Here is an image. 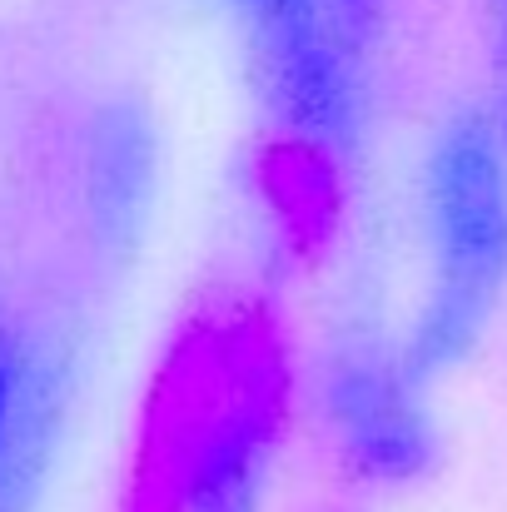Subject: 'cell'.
<instances>
[{
    "instance_id": "cell-3",
    "label": "cell",
    "mask_w": 507,
    "mask_h": 512,
    "mask_svg": "<svg viewBox=\"0 0 507 512\" xmlns=\"http://www.w3.org/2000/svg\"><path fill=\"white\" fill-rule=\"evenodd\" d=\"M60 418V363L45 334L0 294V512L35 498Z\"/></svg>"
},
{
    "instance_id": "cell-1",
    "label": "cell",
    "mask_w": 507,
    "mask_h": 512,
    "mask_svg": "<svg viewBox=\"0 0 507 512\" xmlns=\"http://www.w3.org/2000/svg\"><path fill=\"white\" fill-rule=\"evenodd\" d=\"M428 289L403 339L408 368L433 388L493 329L507 299V145L493 120L458 115L423 160Z\"/></svg>"
},
{
    "instance_id": "cell-4",
    "label": "cell",
    "mask_w": 507,
    "mask_h": 512,
    "mask_svg": "<svg viewBox=\"0 0 507 512\" xmlns=\"http://www.w3.org/2000/svg\"><path fill=\"white\" fill-rule=\"evenodd\" d=\"M493 15H498V35H503V100H498V130L507 140V0H493Z\"/></svg>"
},
{
    "instance_id": "cell-2",
    "label": "cell",
    "mask_w": 507,
    "mask_h": 512,
    "mask_svg": "<svg viewBox=\"0 0 507 512\" xmlns=\"http://www.w3.org/2000/svg\"><path fill=\"white\" fill-rule=\"evenodd\" d=\"M428 383L408 368L403 343L368 329L343 334L319 368V413L343 468L373 488H408L438 468V423Z\"/></svg>"
},
{
    "instance_id": "cell-5",
    "label": "cell",
    "mask_w": 507,
    "mask_h": 512,
    "mask_svg": "<svg viewBox=\"0 0 507 512\" xmlns=\"http://www.w3.org/2000/svg\"><path fill=\"white\" fill-rule=\"evenodd\" d=\"M224 5L239 15V25H249V20H259V15H269V10L289 5V0H224Z\"/></svg>"
}]
</instances>
